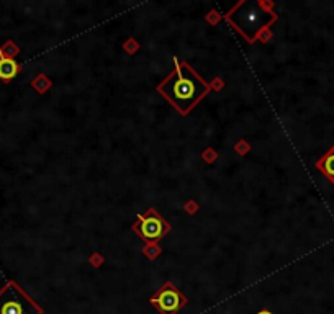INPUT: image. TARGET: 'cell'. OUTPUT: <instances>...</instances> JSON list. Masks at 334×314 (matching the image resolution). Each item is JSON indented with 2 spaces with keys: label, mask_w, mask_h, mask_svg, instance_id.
Returning a JSON list of instances; mask_svg holds the SVG:
<instances>
[{
  "label": "cell",
  "mask_w": 334,
  "mask_h": 314,
  "mask_svg": "<svg viewBox=\"0 0 334 314\" xmlns=\"http://www.w3.org/2000/svg\"><path fill=\"white\" fill-rule=\"evenodd\" d=\"M159 92L180 113H189L195 103L208 92V85L185 63L178 64L171 76L159 85Z\"/></svg>",
  "instance_id": "cell-1"
},
{
  "label": "cell",
  "mask_w": 334,
  "mask_h": 314,
  "mask_svg": "<svg viewBox=\"0 0 334 314\" xmlns=\"http://www.w3.org/2000/svg\"><path fill=\"white\" fill-rule=\"evenodd\" d=\"M228 18L246 36L247 41H254L257 33L269 21L267 12L262 10V7L256 2H241L229 13Z\"/></svg>",
  "instance_id": "cell-2"
},
{
  "label": "cell",
  "mask_w": 334,
  "mask_h": 314,
  "mask_svg": "<svg viewBox=\"0 0 334 314\" xmlns=\"http://www.w3.org/2000/svg\"><path fill=\"white\" fill-rule=\"evenodd\" d=\"M0 314H40V309L17 283L8 282L0 290Z\"/></svg>",
  "instance_id": "cell-3"
},
{
  "label": "cell",
  "mask_w": 334,
  "mask_h": 314,
  "mask_svg": "<svg viewBox=\"0 0 334 314\" xmlns=\"http://www.w3.org/2000/svg\"><path fill=\"white\" fill-rule=\"evenodd\" d=\"M153 304H157V308L161 309L164 314H174L178 311V308L182 306V296L178 294L172 287H164V290L157 294L156 298L151 299Z\"/></svg>",
  "instance_id": "cell-4"
},
{
  "label": "cell",
  "mask_w": 334,
  "mask_h": 314,
  "mask_svg": "<svg viewBox=\"0 0 334 314\" xmlns=\"http://www.w3.org/2000/svg\"><path fill=\"white\" fill-rule=\"evenodd\" d=\"M169 231V226L159 216L141 218V236L144 239H159Z\"/></svg>",
  "instance_id": "cell-5"
},
{
  "label": "cell",
  "mask_w": 334,
  "mask_h": 314,
  "mask_svg": "<svg viewBox=\"0 0 334 314\" xmlns=\"http://www.w3.org/2000/svg\"><path fill=\"white\" fill-rule=\"evenodd\" d=\"M18 74V64L10 58L0 56V79L3 82H10Z\"/></svg>",
  "instance_id": "cell-6"
},
{
  "label": "cell",
  "mask_w": 334,
  "mask_h": 314,
  "mask_svg": "<svg viewBox=\"0 0 334 314\" xmlns=\"http://www.w3.org/2000/svg\"><path fill=\"white\" fill-rule=\"evenodd\" d=\"M319 167L323 168V172L326 173L331 180H334V151L329 152L326 157L323 159V162H319Z\"/></svg>",
  "instance_id": "cell-7"
},
{
  "label": "cell",
  "mask_w": 334,
  "mask_h": 314,
  "mask_svg": "<svg viewBox=\"0 0 334 314\" xmlns=\"http://www.w3.org/2000/svg\"><path fill=\"white\" fill-rule=\"evenodd\" d=\"M257 314H272V313H269V311H261V313H257Z\"/></svg>",
  "instance_id": "cell-8"
}]
</instances>
